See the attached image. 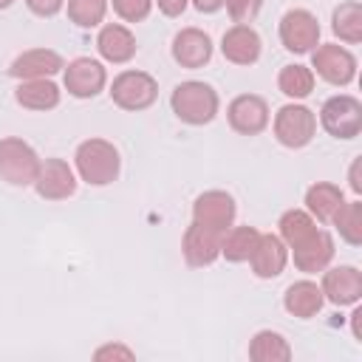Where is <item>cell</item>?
I'll return each instance as SVG.
<instances>
[{"label": "cell", "mask_w": 362, "mask_h": 362, "mask_svg": "<svg viewBox=\"0 0 362 362\" xmlns=\"http://www.w3.org/2000/svg\"><path fill=\"white\" fill-rule=\"evenodd\" d=\"M170 107L173 113L184 122V124H192V127H201V124H209L215 116H218V107H221V99H218V90L206 82H198V79H187V82H178L170 93Z\"/></svg>", "instance_id": "6da1fadb"}, {"label": "cell", "mask_w": 362, "mask_h": 362, "mask_svg": "<svg viewBox=\"0 0 362 362\" xmlns=\"http://www.w3.org/2000/svg\"><path fill=\"white\" fill-rule=\"evenodd\" d=\"M74 164H76V173H79V178L85 184L105 187V184L116 181L122 158H119V150L107 139H88V141H82L76 147Z\"/></svg>", "instance_id": "7a4b0ae2"}, {"label": "cell", "mask_w": 362, "mask_h": 362, "mask_svg": "<svg viewBox=\"0 0 362 362\" xmlns=\"http://www.w3.org/2000/svg\"><path fill=\"white\" fill-rule=\"evenodd\" d=\"M40 167H42V161L28 141H23L17 136L0 139V181H6L11 187H28L37 181Z\"/></svg>", "instance_id": "3957f363"}, {"label": "cell", "mask_w": 362, "mask_h": 362, "mask_svg": "<svg viewBox=\"0 0 362 362\" xmlns=\"http://www.w3.org/2000/svg\"><path fill=\"white\" fill-rule=\"evenodd\" d=\"M320 124L334 139H356L362 133V102L351 93H337L322 102Z\"/></svg>", "instance_id": "277c9868"}, {"label": "cell", "mask_w": 362, "mask_h": 362, "mask_svg": "<svg viewBox=\"0 0 362 362\" xmlns=\"http://www.w3.org/2000/svg\"><path fill=\"white\" fill-rule=\"evenodd\" d=\"M317 133V116L311 107L305 105H283L277 113H274V139L288 147V150H300L305 144H311Z\"/></svg>", "instance_id": "5b68a950"}, {"label": "cell", "mask_w": 362, "mask_h": 362, "mask_svg": "<svg viewBox=\"0 0 362 362\" xmlns=\"http://www.w3.org/2000/svg\"><path fill=\"white\" fill-rule=\"evenodd\" d=\"M107 93L122 110H144L158 99V82L147 71H122Z\"/></svg>", "instance_id": "8992f818"}, {"label": "cell", "mask_w": 362, "mask_h": 362, "mask_svg": "<svg viewBox=\"0 0 362 362\" xmlns=\"http://www.w3.org/2000/svg\"><path fill=\"white\" fill-rule=\"evenodd\" d=\"M311 68L317 71L320 79L337 88H345L356 79V57L345 45H337V42L317 45L311 51Z\"/></svg>", "instance_id": "52a82bcc"}, {"label": "cell", "mask_w": 362, "mask_h": 362, "mask_svg": "<svg viewBox=\"0 0 362 362\" xmlns=\"http://www.w3.org/2000/svg\"><path fill=\"white\" fill-rule=\"evenodd\" d=\"M280 42L291 54H308L320 42V23L308 8H291L280 17Z\"/></svg>", "instance_id": "ba28073f"}, {"label": "cell", "mask_w": 362, "mask_h": 362, "mask_svg": "<svg viewBox=\"0 0 362 362\" xmlns=\"http://www.w3.org/2000/svg\"><path fill=\"white\" fill-rule=\"evenodd\" d=\"M62 82H65V90L76 99H93L96 93L105 90L107 85V71L99 59H90V57H76L71 59L65 68H62Z\"/></svg>", "instance_id": "9c48e42d"}, {"label": "cell", "mask_w": 362, "mask_h": 362, "mask_svg": "<svg viewBox=\"0 0 362 362\" xmlns=\"http://www.w3.org/2000/svg\"><path fill=\"white\" fill-rule=\"evenodd\" d=\"M235 215H238L235 198L223 189H206L192 201V221L206 229L226 232L235 223Z\"/></svg>", "instance_id": "30bf717a"}, {"label": "cell", "mask_w": 362, "mask_h": 362, "mask_svg": "<svg viewBox=\"0 0 362 362\" xmlns=\"http://www.w3.org/2000/svg\"><path fill=\"white\" fill-rule=\"evenodd\" d=\"M229 127L240 136H257L269 127V105L257 93H240L226 107Z\"/></svg>", "instance_id": "8fae6325"}, {"label": "cell", "mask_w": 362, "mask_h": 362, "mask_svg": "<svg viewBox=\"0 0 362 362\" xmlns=\"http://www.w3.org/2000/svg\"><path fill=\"white\" fill-rule=\"evenodd\" d=\"M322 297L334 305H356L362 297V272L356 266H334L322 269Z\"/></svg>", "instance_id": "7c38bea8"}, {"label": "cell", "mask_w": 362, "mask_h": 362, "mask_svg": "<svg viewBox=\"0 0 362 362\" xmlns=\"http://www.w3.org/2000/svg\"><path fill=\"white\" fill-rule=\"evenodd\" d=\"M221 240H223V232L218 229H206L201 223H189L184 238H181V252H184V260L195 269L201 266H209L221 257Z\"/></svg>", "instance_id": "4fadbf2b"}, {"label": "cell", "mask_w": 362, "mask_h": 362, "mask_svg": "<svg viewBox=\"0 0 362 362\" xmlns=\"http://www.w3.org/2000/svg\"><path fill=\"white\" fill-rule=\"evenodd\" d=\"M34 189L45 201H65V198H71L76 192V175L68 167V161H62V158H45L42 167H40V173H37Z\"/></svg>", "instance_id": "5bb4252c"}, {"label": "cell", "mask_w": 362, "mask_h": 362, "mask_svg": "<svg viewBox=\"0 0 362 362\" xmlns=\"http://www.w3.org/2000/svg\"><path fill=\"white\" fill-rule=\"evenodd\" d=\"M65 68V59L54 48H28L8 65V76L14 79H51Z\"/></svg>", "instance_id": "9a60e30c"}, {"label": "cell", "mask_w": 362, "mask_h": 362, "mask_svg": "<svg viewBox=\"0 0 362 362\" xmlns=\"http://www.w3.org/2000/svg\"><path fill=\"white\" fill-rule=\"evenodd\" d=\"M260 51H263V40L246 23H235L232 28H226L221 40V54L232 65H255L260 59Z\"/></svg>", "instance_id": "2e32d148"}, {"label": "cell", "mask_w": 362, "mask_h": 362, "mask_svg": "<svg viewBox=\"0 0 362 362\" xmlns=\"http://www.w3.org/2000/svg\"><path fill=\"white\" fill-rule=\"evenodd\" d=\"M294 255V266L305 274H317L322 269H328V263L334 260V238L325 229H314L305 240H300L297 246H291Z\"/></svg>", "instance_id": "e0dca14e"}, {"label": "cell", "mask_w": 362, "mask_h": 362, "mask_svg": "<svg viewBox=\"0 0 362 362\" xmlns=\"http://www.w3.org/2000/svg\"><path fill=\"white\" fill-rule=\"evenodd\" d=\"M249 263H252L255 277L272 280V277H277V274L286 269V263H288V246L283 243L280 235L260 232L257 246H255V252L249 255Z\"/></svg>", "instance_id": "ac0fdd59"}, {"label": "cell", "mask_w": 362, "mask_h": 362, "mask_svg": "<svg viewBox=\"0 0 362 362\" xmlns=\"http://www.w3.org/2000/svg\"><path fill=\"white\" fill-rule=\"evenodd\" d=\"M173 59L181 68H204L212 59V40L201 28H181L173 37Z\"/></svg>", "instance_id": "d6986e66"}, {"label": "cell", "mask_w": 362, "mask_h": 362, "mask_svg": "<svg viewBox=\"0 0 362 362\" xmlns=\"http://www.w3.org/2000/svg\"><path fill=\"white\" fill-rule=\"evenodd\" d=\"M96 48L102 54V59L113 62V65H122V62H130L136 57V37L127 25H119V23H107L102 25L99 37H96Z\"/></svg>", "instance_id": "ffe728a7"}, {"label": "cell", "mask_w": 362, "mask_h": 362, "mask_svg": "<svg viewBox=\"0 0 362 362\" xmlns=\"http://www.w3.org/2000/svg\"><path fill=\"white\" fill-rule=\"evenodd\" d=\"M322 303H325V297H322L320 286L311 283V280H297V283H291V286L286 288V294H283V308H286L291 317H300V320L317 317L320 308H322Z\"/></svg>", "instance_id": "44dd1931"}, {"label": "cell", "mask_w": 362, "mask_h": 362, "mask_svg": "<svg viewBox=\"0 0 362 362\" xmlns=\"http://www.w3.org/2000/svg\"><path fill=\"white\" fill-rule=\"evenodd\" d=\"M342 204H345V195H342V189H339L337 184H331V181H317V184H311V187L305 189V206H308L305 212H308L311 218L322 221V223H331Z\"/></svg>", "instance_id": "7402d4cb"}, {"label": "cell", "mask_w": 362, "mask_h": 362, "mask_svg": "<svg viewBox=\"0 0 362 362\" xmlns=\"http://www.w3.org/2000/svg\"><path fill=\"white\" fill-rule=\"evenodd\" d=\"M59 88L51 79H23L14 90V99L25 110H54L59 105Z\"/></svg>", "instance_id": "603a6c76"}, {"label": "cell", "mask_w": 362, "mask_h": 362, "mask_svg": "<svg viewBox=\"0 0 362 362\" xmlns=\"http://www.w3.org/2000/svg\"><path fill=\"white\" fill-rule=\"evenodd\" d=\"M249 359H255V362H288L291 359V345L283 334H277L272 328H263L249 342Z\"/></svg>", "instance_id": "cb8c5ba5"}, {"label": "cell", "mask_w": 362, "mask_h": 362, "mask_svg": "<svg viewBox=\"0 0 362 362\" xmlns=\"http://www.w3.org/2000/svg\"><path fill=\"white\" fill-rule=\"evenodd\" d=\"M257 238H260V229H255L249 223L246 226H229L223 232V240H221V255L229 263H246L257 246Z\"/></svg>", "instance_id": "d4e9b609"}, {"label": "cell", "mask_w": 362, "mask_h": 362, "mask_svg": "<svg viewBox=\"0 0 362 362\" xmlns=\"http://www.w3.org/2000/svg\"><path fill=\"white\" fill-rule=\"evenodd\" d=\"M331 31L348 45L362 42V6L356 0L339 3L331 14Z\"/></svg>", "instance_id": "484cf974"}, {"label": "cell", "mask_w": 362, "mask_h": 362, "mask_svg": "<svg viewBox=\"0 0 362 362\" xmlns=\"http://www.w3.org/2000/svg\"><path fill=\"white\" fill-rule=\"evenodd\" d=\"M277 88L288 99H305L314 90V71L308 65H300V62L283 65L277 74Z\"/></svg>", "instance_id": "4316f807"}, {"label": "cell", "mask_w": 362, "mask_h": 362, "mask_svg": "<svg viewBox=\"0 0 362 362\" xmlns=\"http://www.w3.org/2000/svg\"><path fill=\"white\" fill-rule=\"evenodd\" d=\"M277 229H280L283 243L291 249V246H297L300 240H305L317 229V221L305 209H286L280 215V221H277Z\"/></svg>", "instance_id": "83f0119b"}, {"label": "cell", "mask_w": 362, "mask_h": 362, "mask_svg": "<svg viewBox=\"0 0 362 362\" xmlns=\"http://www.w3.org/2000/svg\"><path fill=\"white\" fill-rule=\"evenodd\" d=\"M331 223L339 229V238L345 243L359 246L362 243V201H345Z\"/></svg>", "instance_id": "f1b7e54d"}, {"label": "cell", "mask_w": 362, "mask_h": 362, "mask_svg": "<svg viewBox=\"0 0 362 362\" xmlns=\"http://www.w3.org/2000/svg\"><path fill=\"white\" fill-rule=\"evenodd\" d=\"M107 0H68V20L79 28H93L105 20Z\"/></svg>", "instance_id": "f546056e"}, {"label": "cell", "mask_w": 362, "mask_h": 362, "mask_svg": "<svg viewBox=\"0 0 362 362\" xmlns=\"http://www.w3.org/2000/svg\"><path fill=\"white\" fill-rule=\"evenodd\" d=\"M110 3L124 23H141L153 8V0H110Z\"/></svg>", "instance_id": "4dcf8cb0"}, {"label": "cell", "mask_w": 362, "mask_h": 362, "mask_svg": "<svg viewBox=\"0 0 362 362\" xmlns=\"http://www.w3.org/2000/svg\"><path fill=\"white\" fill-rule=\"evenodd\" d=\"M223 6H226L229 17H232L235 23H246V25H249V23L260 14L263 0H223Z\"/></svg>", "instance_id": "1f68e13d"}, {"label": "cell", "mask_w": 362, "mask_h": 362, "mask_svg": "<svg viewBox=\"0 0 362 362\" xmlns=\"http://www.w3.org/2000/svg\"><path fill=\"white\" fill-rule=\"evenodd\" d=\"M136 354L127 348V345H119V342H107V345H102V348H96L93 351V359H133Z\"/></svg>", "instance_id": "d6a6232c"}, {"label": "cell", "mask_w": 362, "mask_h": 362, "mask_svg": "<svg viewBox=\"0 0 362 362\" xmlns=\"http://www.w3.org/2000/svg\"><path fill=\"white\" fill-rule=\"evenodd\" d=\"M25 6H28V11L37 14V17H54V14L62 11L65 0H25Z\"/></svg>", "instance_id": "836d02e7"}, {"label": "cell", "mask_w": 362, "mask_h": 362, "mask_svg": "<svg viewBox=\"0 0 362 362\" xmlns=\"http://www.w3.org/2000/svg\"><path fill=\"white\" fill-rule=\"evenodd\" d=\"M153 3H158V11L164 17H181L184 8L189 6V0H153Z\"/></svg>", "instance_id": "e575fe53"}, {"label": "cell", "mask_w": 362, "mask_h": 362, "mask_svg": "<svg viewBox=\"0 0 362 362\" xmlns=\"http://www.w3.org/2000/svg\"><path fill=\"white\" fill-rule=\"evenodd\" d=\"M359 164H362V158H354V164H351V173H348L351 189H354L356 195H362V178H359Z\"/></svg>", "instance_id": "d590c367"}, {"label": "cell", "mask_w": 362, "mask_h": 362, "mask_svg": "<svg viewBox=\"0 0 362 362\" xmlns=\"http://www.w3.org/2000/svg\"><path fill=\"white\" fill-rule=\"evenodd\" d=\"M192 6L201 11V14H215L223 8V0H192Z\"/></svg>", "instance_id": "8d00e7d4"}, {"label": "cell", "mask_w": 362, "mask_h": 362, "mask_svg": "<svg viewBox=\"0 0 362 362\" xmlns=\"http://www.w3.org/2000/svg\"><path fill=\"white\" fill-rule=\"evenodd\" d=\"M351 328H354V337L362 339V308H356V311L351 314Z\"/></svg>", "instance_id": "74e56055"}, {"label": "cell", "mask_w": 362, "mask_h": 362, "mask_svg": "<svg viewBox=\"0 0 362 362\" xmlns=\"http://www.w3.org/2000/svg\"><path fill=\"white\" fill-rule=\"evenodd\" d=\"M11 3H14V0H0V8H8Z\"/></svg>", "instance_id": "f35d334b"}]
</instances>
